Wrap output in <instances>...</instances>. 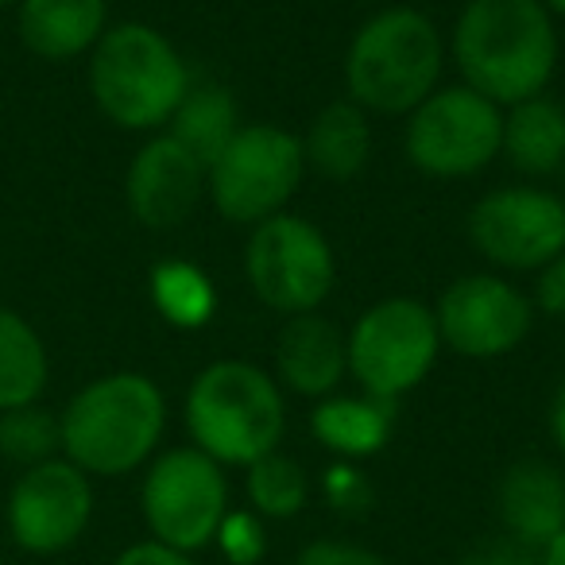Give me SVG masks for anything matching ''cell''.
Instances as JSON below:
<instances>
[{
  "mask_svg": "<svg viewBox=\"0 0 565 565\" xmlns=\"http://www.w3.org/2000/svg\"><path fill=\"white\" fill-rule=\"evenodd\" d=\"M465 86L495 105L539 97L557 66V32L542 0H469L454 28Z\"/></svg>",
  "mask_w": 565,
  "mask_h": 565,
  "instance_id": "1",
  "label": "cell"
},
{
  "mask_svg": "<svg viewBox=\"0 0 565 565\" xmlns=\"http://www.w3.org/2000/svg\"><path fill=\"white\" fill-rule=\"evenodd\" d=\"M63 457L86 477H128L159 449L167 399L140 372H117L86 384L63 418Z\"/></svg>",
  "mask_w": 565,
  "mask_h": 565,
  "instance_id": "2",
  "label": "cell"
},
{
  "mask_svg": "<svg viewBox=\"0 0 565 565\" xmlns=\"http://www.w3.org/2000/svg\"><path fill=\"white\" fill-rule=\"evenodd\" d=\"M186 430L194 449L225 469L275 454L287 430V403L264 369L248 361H213L186 392Z\"/></svg>",
  "mask_w": 565,
  "mask_h": 565,
  "instance_id": "3",
  "label": "cell"
},
{
  "mask_svg": "<svg viewBox=\"0 0 565 565\" xmlns=\"http://www.w3.org/2000/svg\"><path fill=\"white\" fill-rule=\"evenodd\" d=\"M441 35L415 9H384L353 35L345 55V86L353 105L376 113H415L438 89Z\"/></svg>",
  "mask_w": 565,
  "mask_h": 565,
  "instance_id": "4",
  "label": "cell"
},
{
  "mask_svg": "<svg viewBox=\"0 0 565 565\" xmlns=\"http://www.w3.org/2000/svg\"><path fill=\"white\" fill-rule=\"evenodd\" d=\"M89 89L113 125L148 132L174 117L190 89L179 51L148 24L105 28L89 58Z\"/></svg>",
  "mask_w": 565,
  "mask_h": 565,
  "instance_id": "5",
  "label": "cell"
},
{
  "mask_svg": "<svg viewBox=\"0 0 565 565\" xmlns=\"http://www.w3.org/2000/svg\"><path fill=\"white\" fill-rule=\"evenodd\" d=\"M349 345V372L372 399L395 403L430 376L438 361V322L418 299H384L356 318Z\"/></svg>",
  "mask_w": 565,
  "mask_h": 565,
  "instance_id": "6",
  "label": "cell"
},
{
  "mask_svg": "<svg viewBox=\"0 0 565 565\" xmlns=\"http://www.w3.org/2000/svg\"><path fill=\"white\" fill-rule=\"evenodd\" d=\"M302 171L307 159L299 136L275 125H248L228 140L205 174L221 217L236 225H259L291 202Z\"/></svg>",
  "mask_w": 565,
  "mask_h": 565,
  "instance_id": "7",
  "label": "cell"
},
{
  "mask_svg": "<svg viewBox=\"0 0 565 565\" xmlns=\"http://www.w3.org/2000/svg\"><path fill=\"white\" fill-rule=\"evenodd\" d=\"M140 511L151 539L163 546L202 554L228 515V480L213 457L182 446L151 461L140 488Z\"/></svg>",
  "mask_w": 565,
  "mask_h": 565,
  "instance_id": "8",
  "label": "cell"
},
{
  "mask_svg": "<svg viewBox=\"0 0 565 565\" xmlns=\"http://www.w3.org/2000/svg\"><path fill=\"white\" fill-rule=\"evenodd\" d=\"M252 291L279 315H315L333 291V248L310 221L295 213H275L259 221L244 252Z\"/></svg>",
  "mask_w": 565,
  "mask_h": 565,
  "instance_id": "9",
  "label": "cell"
},
{
  "mask_svg": "<svg viewBox=\"0 0 565 565\" xmlns=\"http://www.w3.org/2000/svg\"><path fill=\"white\" fill-rule=\"evenodd\" d=\"M503 151V113L469 86L434 89L407 125V159L434 179H465Z\"/></svg>",
  "mask_w": 565,
  "mask_h": 565,
  "instance_id": "10",
  "label": "cell"
},
{
  "mask_svg": "<svg viewBox=\"0 0 565 565\" xmlns=\"http://www.w3.org/2000/svg\"><path fill=\"white\" fill-rule=\"evenodd\" d=\"M9 534L24 554L55 557L71 550L86 534L94 519V484L66 457H51L43 465L20 472L9 492Z\"/></svg>",
  "mask_w": 565,
  "mask_h": 565,
  "instance_id": "11",
  "label": "cell"
},
{
  "mask_svg": "<svg viewBox=\"0 0 565 565\" xmlns=\"http://www.w3.org/2000/svg\"><path fill=\"white\" fill-rule=\"evenodd\" d=\"M469 236L495 267L539 271L565 252V202L534 186L492 190L472 205Z\"/></svg>",
  "mask_w": 565,
  "mask_h": 565,
  "instance_id": "12",
  "label": "cell"
},
{
  "mask_svg": "<svg viewBox=\"0 0 565 565\" xmlns=\"http://www.w3.org/2000/svg\"><path fill=\"white\" fill-rule=\"evenodd\" d=\"M441 345L472 361H492L523 345L534 307L500 275H461L449 282L434 310Z\"/></svg>",
  "mask_w": 565,
  "mask_h": 565,
  "instance_id": "13",
  "label": "cell"
},
{
  "mask_svg": "<svg viewBox=\"0 0 565 565\" xmlns=\"http://www.w3.org/2000/svg\"><path fill=\"white\" fill-rule=\"evenodd\" d=\"M205 186V167L174 136H156L128 167V210L148 228H174L194 213Z\"/></svg>",
  "mask_w": 565,
  "mask_h": 565,
  "instance_id": "14",
  "label": "cell"
},
{
  "mask_svg": "<svg viewBox=\"0 0 565 565\" xmlns=\"http://www.w3.org/2000/svg\"><path fill=\"white\" fill-rule=\"evenodd\" d=\"M503 534L531 550H542L565 531V472L542 457H523L495 488Z\"/></svg>",
  "mask_w": 565,
  "mask_h": 565,
  "instance_id": "15",
  "label": "cell"
},
{
  "mask_svg": "<svg viewBox=\"0 0 565 565\" xmlns=\"http://www.w3.org/2000/svg\"><path fill=\"white\" fill-rule=\"evenodd\" d=\"M275 372L282 387L307 399H326L338 392L349 372V345L345 333L322 315H295L282 326L279 345H275Z\"/></svg>",
  "mask_w": 565,
  "mask_h": 565,
  "instance_id": "16",
  "label": "cell"
},
{
  "mask_svg": "<svg viewBox=\"0 0 565 565\" xmlns=\"http://www.w3.org/2000/svg\"><path fill=\"white\" fill-rule=\"evenodd\" d=\"M20 40L47 63H66L97 47L109 20L105 0H20Z\"/></svg>",
  "mask_w": 565,
  "mask_h": 565,
  "instance_id": "17",
  "label": "cell"
},
{
  "mask_svg": "<svg viewBox=\"0 0 565 565\" xmlns=\"http://www.w3.org/2000/svg\"><path fill=\"white\" fill-rule=\"evenodd\" d=\"M395 423V403L372 399V395H326L310 411V434L322 441L338 461H361L387 446Z\"/></svg>",
  "mask_w": 565,
  "mask_h": 565,
  "instance_id": "18",
  "label": "cell"
},
{
  "mask_svg": "<svg viewBox=\"0 0 565 565\" xmlns=\"http://www.w3.org/2000/svg\"><path fill=\"white\" fill-rule=\"evenodd\" d=\"M372 156V128L364 109L353 102H333L315 117L310 132L302 136V159L310 171L330 182H349L364 171Z\"/></svg>",
  "mask_w": 565,
  "mask_h": 565,
  "instance_id": "19",
  "label": "cell"
},
{
  "mask_svg": "<svg viewBox=\"0 0 565 565\" xmlns=\"http://www.w3.org/2000/svg\"><path fill=\"white\" fill-rule=\"evenodd\" d=\"M503 151L523 174H554L565 163V109L542 94L511 105Z\"/></svg>",
  "mask_w": 565,
  "mask_h": 565,
  "instance_id": "20",
  "label": "cell"
},
{
  "mask_svg": "<svg viewBox=\"0 0 565 565\" xmlns=\"http://www.w3.org/2000/svg\"><path fill=\"white\" fill-rule=\"evenodd\" d=\"M241 113H236V102L225 86H213V82H202V86H190L186 97L179 102L171 117V132L198 163L210 171V163L228 148L236 132H241Z\"/></svg>",
  "mask_w": 565,
  "mask_h": 565,
  "instance_id": "21",
  "label": "cell"
},
{
  "mask_svg": "<svg viewBox=\"0 0 565 565\" xmlns=\"http://www.w3.org/2000/svg\"><path fill=\"white\" fill-rule=\"evenodd\" d=\"M47 387V349L20 315L0 307V415L35 403Z\"/></svg>",
  "mask_w": 565,
  "mask_h": 565,
  "instance_id": "22",
  "label": "cell"
},
{
  "mask_svg": "<svg viewBox=\"0 0 565 565\" xmlns=\"http://www.w3.org/2000/svg\"><path fill=\"white\" fill-rule=\"evenodd\" d=\"M151 302L179 330H198L217 310V291L210 275L190 259H163L151 267Z\"/></svg>",
  "mask_w": 565,
  "mask_h": 565,
  "instance_id": "23",
  "label": "cell"
},
{
  "mask_svg": "<svg viewBox=\"0 0 565 565\" xmlns=\"http://www.w3.org/2000/svg\"><path fill=\"white\" fill-rule=\"evenodd\" d=\"M244 492L248 511L259 519H295L310 500V477L299 461L275 449L244 469Z\"/></svg>",
  "mask_w": 565,
  "mask_h": 565,
  "instance_id": "24",
  "label": "cell"
},
{
  "mask_svg": "<svg viewBox=\"0 0 565 565\" xmlns=\"http://www.w3.org/2000/svg\"><path fill=\"white\" fill-rule=\"evenodd\" d=\"M58 454H63V426L51 411L28 403L0 415V457H9L20 469H32Z\"/></svg>",
  "mask_w": 565,
  "mask_h": 565,
  "instance_id": "25",
  "label": "cell"
},
{
  "mask_svg": "<svg viewBox=\"0 0 565 565\" xmlns=\"http://www.w3.org/2000/svg\"><path fill=\"white\" fill-rule=\"evenodd\" d=\"M213 546L221 550V557H225L228 565H259L267 554V531H264V519L256 515V511H233L228 508V515L221 519L217 526V539H213Z\"/></svg>",
  "mask_w": 565,
  "mask_h": 565,
  "instance_id": "26",
  "label": "cell"
},
{
  "mask_svg": "<svg viewBox=\"0 0 565 565\" xmlns=\"http://www.w3.org/2000/svg\"><path fill=\"white\" fill-rule=\"evenodd\" d=\"M322 495L338 515H364L372 508V484L356 461H333L322 472Z\"/></svg>",
  "mask_w": 565,
  "mask_h": 565,
  "instance_id": "27",
  "label": "cell"
},
{
  "mask_svg": "<svg viewBox=\"0 0 565 565\" xmlns=\"http://www.w3.org/2000/svg\"><path fill=\"white\" fill-rule=\"evenodd\" d=\"M295 565H392L384 554L345 539H315L299 550Z\"/></svg>",
  "mask_w": 565,
  "mask_h": 565,
  "instance_id": "28",
  "label": "cell"
},
{
  "mask_svg": "<svg viewBox=\"0 0 565 565\" xmlns=\"http://www.w3.org/2000/svg\"><path fill=\"white\" fill-rule=\"evenodd\" d=\"M461 565H539V550L500 534V539H488V542H480V546H472L469 554L461 557Z\"/></svg>",
  "mask_w": 565,
  "mask_h": 565,
  "instance_id": "29",
  "label": "cell"
},
{
  "mask_svg": "<svg viewBox=\"0 0 565 565\" xmlns=\"http://www.w3.org/2000/svg\"><path fill=\"white\" fill-rule=\"evenodd\" d=\"M113 565H202V562H198L194 554H186V550H174L156 539H143V542H132V546L120 550V554L113 557Z\"/></svg>",
  "mask_w": 565,
  "mask_h": 565,
  "instance_id": "30",
  "label": "cell"
},
{
  "mask_svg": "<svg viewBox=\"0 0 565 565\" xmlns=\"http://www.w3.org/2000/svg\"><path fill=\"white\" fill-rule=\"evenodd\" d=\"M534 302L542 315L565 318V252L554 256L546 267H539V287H534Z\"/></svg>",
  "mask_w": 565,
  "mask_h": 565,
  "instance_id": "31",
  "label": "cell"
},
{
  "mask_svg": "<svg viewBox=\"0 0 565 565\" xmlns=\"http://www.w3.org/2000/svg\"><path fill=\"white\" fill-rule=\"evenodd\" d=\"M550 438H554L557 454L565 457V380L557 384L554 403H550Z\"/></svg>",
  "mask_w": 565,
  "mask_h": 565,
  "instance_id": "32",
  "label": "cell"
},
{
  "mask_svg": "<svg viewBox=\"0 0 565 565\" xmlns=\"http://www.w3.org/2000/svg\"><path fill=\"white\" fill-rule=\"evenodd\" d=\"M539 565H565V531L550 546L539 550Z\"/></svg>",
  "mask_w": 565,
  "mask_h": 565,
  "instance_id": "33",
  "label": "cell"
},
{
  "mask_svg": "<svg viewBox=\"0 0 565 565\" xmlns=\"http://www.w3.org/2000/svg\"><path fill=\"white\" fill-rule=\"evenodd\" d=\"M542 9H546V12H557V17H565V0H542Z\"/></svg>",
  "mask_w": 565,
  "mask_h": 565,
  "instance_id": "34",
  "label": "cell"
},
{
  "mask_svg": "<svg viewBox=\"0 0 565 565\" xmlns=\"http://www.w3.org/2000/svg\"><path fill=\"white\" fill-rule=\"evenodd\" d=\"M12 4H20V0H0V9H12Z\"/></svg>",
  "mask_w": 565,
  "mask_h": 565,
  "instance_id": "35",
  "label": "cell"
}]
</instances>
